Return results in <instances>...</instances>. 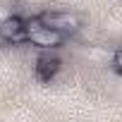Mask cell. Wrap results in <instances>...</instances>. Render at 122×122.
Returning a JSON list of instances; mask_svg holds the SVG:
<instances>
[{
    "mask_svg": "<svg viewBox=\"0 0 122 122\" xmlns=\"http://www.w3.org/2000/svg\"><path fill=\"white\" fill-rule=\"evenodd\" d=\"M60 72V57L57 55H50V53H43L38 60H36V74L43 79V81H48V79H53L55 74Z\"/></svg>",
    "mask_w": 122,
    "mask_h": 122,
    "instance_id": "4",
    "label": "cell"
},
{
    "mask_svg": "<svg viewBox=\"0 0 122 122\" xmlns=\"http://www.w3.org/2000/svg\"><path fill=\"white\" fill-rule=\"evenodd\" d=\"M65 36H67V34L57 31V29H53V26L41 24L38 29L29 31V41H26V43L34 46V48H41V50H53V48H60V46H62Z\"/></svg>",
    "mask_w": 122,
    "mask_h": 122,
    "instance_id": "1",
    "label": "cell"
},
{
    "mask_svg": "<svg viewBox=\"0 0 122 122\" xmlns=\"http://www.w3.org/2000/svg\"><path fill=\"white\" fill-rule=\"evenodd\" d=\"M38 17H41V22L46 26H53V29L62 31V34H74V31L81 29V19L77 15H72V12H43Z\"/></svg>",
    "mask_w": 122,
    "mask_h": 122,
    "instance_id": "3",
    "label": "cell"
},
{
    "mask_svg": "<svg viewBox=\"0 0 122 122\" xmlns=\"http://www.w3.org/2000/svg\"><path fill=\"white\" fill-rule=\"evenodd\" d=\"M112 65H115L117 72H122V48L115 50V55H112Z\"/></svg>",
    "mask_w": 122,
    "mask_h": 122,
    "instance_id": "5",
    "label": "cell"
},
{
    "mask_svg": "<svg viewBox=\"0 0 122 122\" xmlns=\"http://www.w3.org/2000/svg\"><path fill=\"white\" fill-rule=\"evenodd\" d=\"M0 38L5 43H26L29 41V31H26V19L12 15V17H5L0 22Z\"/></svg>",
    "mask_w": 122,
    "mask_h": 122,
    "instance_id": "2",
    "label": "cell"
}]
</instances>
